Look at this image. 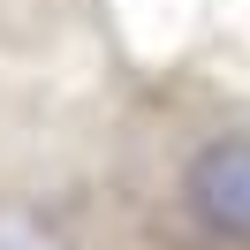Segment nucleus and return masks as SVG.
<instances>
[{"label":"nucleus","mask_w":250,"mask_h":250,"mask_svg":"<svg viewBox=\"0 0 250 250\" xmlns=\"http://www.w3.org/2000/svg\"><path fill=\"white\" fill-rule=\"evenodd\" d=\"M114 250H250V122L189 129L159 159V189L114 228Z\"/></svg>","instance_id":"nucleus-1"}]
</instances>
